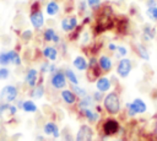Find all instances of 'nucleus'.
<instances>
[{
	"instance_id": "nucleus-1",
	"label": "nucleus",
	"mask_w": 157,
	"mask_h": 141,
	"mask_svg": "<svg viewBox=\"0 0 157 141\" xmlns=\"http://www.w3.org/2000/svg\"><path fill=\"white\" fill-rule=\"evenodd\" d=\"M103 109L112 116L118 115L121 110V102H120V96L117 91L107 92L103 99Z\"/></svg>"
},
{
	"instance_id": "nucleus-2",
	"label": "nucleus",
	"mask_w": 157,
	"mask_h": 141,
	"mask_svg": "<svg viewBox=\"0 0 157 141\" xmlns=\"http://www.w3.org/2000/svg\"><path fill=\"white\" fill-rule=\"evenodd\" d=\"M101 130H102V134L105 137H112V136H115L117 134L120 132L121 125L117 119L107 118V119L103 120V123L101 125Z\"/></svg>"
},
{
	"instance_id": "nucleus-3",
	"label": "nucleus",
	"mask_w": 157,
	"mask_h": 141,
	"mask_svg": "<svg viewBox=\"0 0 157 141\" xmlns=\"http://www.w3.org/2000/svg\"><path fill=\"white\" fill-rule=\"evenodd\" d=\"M20 97V90L15 85H6L0 90V101L2 103H15Z\"/></svg>"
},
{
	"instance_id": "nucleus-4",
	"label": "nucleus",
	"mask_w": 157,
	"mask_h": 141,
	"mask_svg": "<svg viewBox=\"0 0 157 141\" xmlns=\"http://www.w3.org/2000/svg\"><path fill=\"white\" fill-rule=\"evenodd\" d=\"M49 83H50L52 88H54V90H56V91H61V90L66 88V86H67V80H66V76H65V74H64V70L58 69L55 72L50 74Z\"/></svg>"
},
{
	"instance_id": "nucleus-5",
	"label": "nucleus",
	"mask_w": 157,
	"mask_h": 141,
	"mask_svg": "<svg viewBox=\"0 0 157 141\" xmlns=\"http://www.w3.org/2000/svg\"><path fill=\"white\" fill-rule=\"evenodd\" d=\"M132 67H134L132 66V61L129 58H121V59H119V61L117 64L115 71H117V75L120 78H126L130 75Z\"/></svg>"
},
{
	"instance_id": "nucleus-6",
	"label": "nucleus",
	"mask_w": 157,
	"mask_h": 141,
	"mask_svg": "<svg viewBox=\"0 0 157 141\" xmlns=\"http://www.w3.org/2000/svg\"><path fill=\"white\" fill-rule=\"evenodd\" d=\"M93 136H94V131L92 126L88 124H81L74 141H93Z\"/></svg>"
},
{
	"instance_id": "nucleus-7",
	"label": "nucleus",
	"mask_w": 157,
	"mask_h": 141,
	"mask_svg": "<svg viewBox=\"0 0 157 141\" xmlns=\"http://www.w3.org/2000/svg\"><path fill=\"white\" fill-rule=\"evenodd\" d=\"M29 22L34 29H42L43 28V26L45 23V18H44V15H43L40 9L29 10Z\"/></svg>"
},
{
	"instance_id": "nucleus-8",
	"label": "nucleus",
	"mask_w": 157,
	"mask_h": 141,
	"mask_svg": "<svg viewBox=\"0 0 157 141\" xmlns=\"http://www.w3.org/2000/svg\"><path fill=\"white\" fill-rule=\"evenodd\" d=\"M40 77H39V70L36 69V67H29L26 74H25V77H23V82L26 83V86L31 90L33 88L38 82H39Z\"/></svg>"
},
{
	"instance_id": "nucleus-9",
	"label": "nucleus",
	"mask_w": 157,
	"mask_h": 141,
	"mask_svg": "<svg viewBox=\"0 0 157 141\" xmlns=\"http://www.w3.org/2000/svg\"><path fill=\"white\" fill-rule=\"evenodd\" d=\"M78 113L88 121V124H98V121L101 120V113H98L97 110H93L92 108H86V109H81L78 110Z\"/></svg>"
},
{
	"instance_id": "nucleus-10",
	"label": "nucleus",
	"mask_w": 157,
	"mask_h": 141,
	"mask_svg": "<svg viewBox=\"0 0 157 141\" xmlns=\"http://www.w3.org/2000/svg\"><path fill=\"white\" fill-rule=\"evenodd\" d=\"M42 56L48 61H56L59 58V49L55 45H45L42 49Z\"/></svg>"
},
{
	"instance_id": "nucleus-11",
	"label": "nucleus",
	"mask_w": 157,
	"mask_h": 141,
	"mask_svg": "<svg viewBox=\"0 0 157 141\" xmlns=\"http://www.w3.org/2000/svg\"><path fill=\"white\" fill-rule=\"evenodd\" d=\"M60 98L67 105H74L78 101V97L74 93V91L71 88H64V90H61L60 91Z\"/></svg>"
},
{
	"instance_id": "nucleus-12",
	"label": "nucleus",
	"mask_w": 157,
	"mask_h": 141,
	"mask_svg": "<svg viewBox=\"0 0 157 141\" xmlns=\"http://www.w3.org/2000/svg\"><path fill=\"white\" fill-rule=\"evenodd\" d=\"M43 132L47 136H53L55 140H58L60 137V130L55 121H47L43 125Z\"/></svg>"
},
{
	"instance_id": "nucleus-13",
	"label": "nucleus",
	"mask_w": 157,
	"mask_h": 141,
	"mask_svg": "<svg viewBox=\"0 0 157 141\" xmlns=\"http://www.w3.org/2000/svg\"><path fill=\"white\" fill-rule=\"evenodd\" d=\"M94 83H96V88H97V91L103 92V93L109 92L110 88L113 87L110 78H109V77H105V76H101V77H98V78L96 80Z\"/></svg>"
},
{
	"instance_id": "nucleus-14",
	"label": "nucleus",
	"mask_w": 157,
	"mask_h": 141,
	"mask_svg": "<svg viewBox=\"0 0 157 141\" xmlns=\"http://www.w3.org/2000/svg\"><path fill=\"white\" fill-rule=\"evenodd\" d=\"M156 36H157L156 27L151 26L150 23H145L142 26V39H144V42H150V40L155 39Z\"/></svg>"
},
{
	"instance_id": "nucleus-15",
	"label": "nucleus",
	"mask_w": 157,
	"mask_h": 141,
	"mask_svg": "<svg viewBox=\"0 0 157 141\" xmlns=\"http://www.w3.org/2000/svg\"><path fill=\"white\" fill-rule=\"evenodd\" d=\"M98 66L102 70V72H109L113 69V60L108 55H101L98 58Z\"/></svg>"
},
{
	"instance_id": "nucleus-16",
	"label": "nucleus",
	"mask_w": 157,
	"mask_h": 141,
	"mask_svg": "<svg viewBox=\"0 0 157 141\" xmlns=\"http://www.w3.org/2000/svg\"><path fill=\"white\" fill-rule=\"evenodd\" d=\"M44 94H45V87H44L43 80L40 78L39 82H38L33 88H31L29 96H31L33 99H40V98H43Z\"/></svg>"
},
{
	"instance_id": "nucleus-17",
	"label": "nucleus",
	"mask_w": 157,
	"mask_h": 141,
	"mask_svg": "<svg viewBox=\"0 0 157 141\" xmlns=\"http://www.w3.org/2000/svg\"><path fill=\"white\" fill-rule=\"evenodd\" d=\"M101 75H102V70L99 69L98 65L88 66V69L86 70V78L88 80V82H96V80L101 77Z\"/></svg>"
},
{
	"instance_id": "nucleus-18",
	"label": "nucleus",
	"mask_w": 157,
	"mask_h": 141,
	"mask_svg": "<svg viewBox=\"0 0 157 141\" xmlns=\"http://www.w3.org/2000/svg\"><path fill=\"white\" fill-rule=\"evenodd\" d=\"M132 48H134L136 55H137L140 59L146 60V61L150 60V53H148V50H147V47H145V44H142V43H135V45H134Z\"/></svg>"
},
{
	"instance_id": "nucleus-19",
	"label": "nucleus",
	"mask_w": 157,
	"mask_h": 141,
	"mask_svg": "<svg viewBox=\"0 0 157 141\" xmlns=\"http://www.w3.org/2000/svg\"><path fill=\"white\" fill-rule=\"evenodd\" d=\"M94 105H96V102L93 101L92 96H90V94H87L83 98H78V101L76 103V107H77L78 110L86 109V108H93Z\"/></svg>"
},
{
	"instance_id": "nucleus-20",
	"label": "nucleus",
	"mask_w": 157,
	"mask_h": 141,
	"mask_svg": "<svg viewBox=\"0 0 157 141\" xmlns=\"http://www.w3.org/2000/svg\"><path fill=\"white\" fill-rule=\"evenodd\" d=\"M1 110H2V116L13 118L17 114L18 108L15 105V103H2L1 104Z\"/></svg>"
},
{
	"instance_id": "nucleus-21",
	"label": "nucleus",
	"mask_w": 157,
	"mask_h": 141,
	"mask_svg": "<svg viewBox=\"0 0 157 141\" xmlns=\"http://www.w3.org/2000/svg\"><path fill=\"white\" fill-rule=\"evenodd\" d=\"M72 66L78 71H86L88 69V61L83 55H77L72 60Z\"/></svg>"
},
{
	"instance_id": "nucleus-22",
	"label": "nucleus",
	"mask_w": 157,
	"mask_h": 141,
	"mask_svg": "<svg viewBox=\"0 0 157 141\" xmlns=\"http://www.w3.org/2000/svg\"><path fill=\"white\" fill-rule=\"evenodd\" d=\"M59 11H60V6H59V4L55 0H50V1L47 2V5H45V13L48 16L54 17V16H56L59 13Z\"/></svg>"
},
{
	"instance_id": "nucleus-23",
	"label": "nucleus",
	"mask_w": 157,
	"mask_h": 141,
	"mask_svg": "<svg viewBox=\"0 0 157 141\" xmlns=\"http://www.w3.org/2000/svg\"><path fill=\"white\" fill-rule=\"evenodd\" d=\"M132 107L136 112V114H145L147 110V104L144 102V99L141 98H134L132 99Z\"/></svg>"
},
{
	"instance_id": "nucleus-24",
	"label": "nucleus",
	"mask_w": 157,
	"mask_h": 141,
	"mask_svg": "<svg viewBox=\"0 0 157 141\" xmlns=\"http://www.w3.org/2000/svg\"><path fill=\"white\" fill-rule=\"evenodd\" d=\"M7 53H9V56H10L11 65H13L16 67H18V66L22 65V58H21L20 53L16 49H10V50H7Z\"/></svg>"
},
{
	"instance_id": "nucleus-25",
	"label": "nucleus",
	"mask_w": 157,
	"mask_h": 141,
	"mask_svg": "<svg viewBox=\"0 0 157 141\" xmlns=\"http://www.w3.org/2000/svg\"><path fill=\"white\" fill-rule=\"evenodd\" d=\"M22 110L25 113L33 114V113H37L38 112V105L34 103L33 99H25L23 101V105H22Z\"/></svg>"
},
{
	"instance_id": "nucleus-26",
	"label": "nucleus",
	"mask_w": 157,
	"mask_h": 141,
	"mask_svg": "<svg viewBox=\"0 0 157 141\" xmlns=\"http://www.w3.org/2000/svg\"><path fill=\"white\" fill-rule=\"evenodd\" d=\"M64 74H65L66 80L69 81L70 85H78V77L76 76V74L74 72L72 69H70V67H65V69H64Z\"/></svg>"
},
{
	"instance_id": "nucleus-27",
	"label": "nucleus",
	"mask_w": 157,
	"mask_h": 141,
	"mask_svg": "<svg viewBox=\"0 0 157 141\" xmlns=\"http://www.w3.org/2000/svg\"><path fill=\"white\" fill-rule=\"evenodd\" d=\"M55 34H56L55 29H54L53 27H48V28H45V29L43 31L42 37H43V40H44V42H47V43H52V42H53V38H54Z\"/></svg>"
},
{
	"instance_id": "nucleus-28",
	"label": "nucleus",
	"mask_w": 157,
	"mask_h": 141,
	"mask_svg": "<svg viewBox=\"0 0 157 141\" xmlns=\"http://www.w3.org/2000/svg\"><path fill=\"white\" fill-rule=\"evenodd\" d=\"M70 88L74 91V93H75L78 98H83V97H86V96L88 94V91H87L86 88H82V87L78 86V85H70Z\"/></svg>"
},
{
	"instance_id": "nucleus-29",
	"label": "nucleus",
	"mask_w": 157,
	"mask_h": 141,
	"mask_svg": "<svg viewBox=\"0 0 157 141\" xmlns=\"http://www.w3.org/2000/svg\"><path fill=\"white\" fill-rule=\"evenodd\" d=\"M60 27H61L63 32H65V33H70V32H72V27H71V23H70V18H69V16L64 17V18L60 21Z\"/></svg>"
},
{
	"instance_id": "nucleus-30",
	"label": "nucleus",
	"mask_w": 157,
	"mask_h": 141,
	"mask_svg": "<svg viewBox=\"0 0 157 141\" xmlns=\"http://www.w3.org/2000/svg\"><path fill=\"white\" fill-rule=\"evenodd\" d=\"M9 65H11L9 53L7 50H1L0 51V66H9Z\"/></svg>"
},
{
	"instance_id": "nucleus-31",
	"label": "nucleus",
	"mask_w": 157,
	"mask_h": 141,
	"mask_svg": "<svg viewBox=\"0 0 157 141\" xmlns=\"http://www.w3.org/2000/svg\"><path fill=\"white\" fill-rule=\"evenodd\" d=\"M90 42H91V34L88 33V31H83L81 34H80V43L82 47H87L90 45Z\"/></svg>"
},
{
	"instance_id": "nucleus-32",
	"label": "nucleus",
	"mask_w": 157,
	"mask_h": 141,
	"mask_svg": "<svg viewBox=\"0 0 157 141\" xmlns=\"http://www.w3.org/2000/svg\"><path fill=\"white\" fill-rule=\"evenodd\" d=\"M11 76V70L9 66H0V81H6Z\"/></svg>"
},
{
	"instance_id": "nucleus-33",
	"label": "nucleus",
	"mask_w": 157,
	"mask_h": 141,
	"mask_svg": "<svg viewBox=\"0 0 157 141\" xmlns=\"http://www.w3.org/2000/svg\"><path fill=\"white\" fill-rule=\"evenodd\" d=\"M146 16H147L151 21L157 22V6L147 7V10H146Z\"/></svg>"
},
{
	"instance_id": "nucleus-34",
	"label": "nucleus",
	"mask_w": 157,
	"mask_h": 141,
	"mask_svg": "<svg viewBox=\"0 0 157 141\" xmlns=\"http://www.w3.org/2000/svg\"><path fill=\"white\" fill-rule=\"evenodd\" d=\"M114 54H115V58H117V59L125 58V56L128 55V49H126V47H124V45H118V47H117V51H115Z\"/></svg>"
},
{
	"instance_id": "nucleus-35",
	"label": "nucleus",
	"mask_w": 157,
	"mask_h": 141,
	"mask_svg": "<svg viewBox=\"0 0 157 141\" xmlns=\"http://www.w3.org/2000/svg\"><path fill=\"white\" fill-rule=\"evenodd\" d=\"M21 39H22L25 43L32 40V39H33V31H32V29H25V31H22V33H21Z\"/></svg>"
},
{
	"instance_id": "nucleus-36",
	"label": "nucleus",
	"mask_w": 157,
	"mask_h": 141,
	"mask_svg": "<svg viewBox=\"0 0 157 141\" xmlns=\"http://www.w3.org/2000/svg\"><path fill=\"white\" fill-rule=\"evenodd\" d=\"M104 93L103 92H99V91H94L93 93H92V98H93V101L96 102V104H99L101 102H103V99H104Z\"/></svg>"
},
{
	"instance_id": "nucleus-37",
	"label": "nucleus",
	"mask_w": 157,
	"mask_h": 141,
	"mask_svg": "<svg viewBox=\"0 0 157 141\" xmlns=\"http://www.w3.org/2000/svg\"><path fill=\"white\" fill-rule=\"evenodd\" d=\"M87 9H88V5H87V1L86 0H80L78 1V5H77V11L78 13L83 15L87 12Z\"/></svg>"
},
{
	"instance_id": "nucleus-38",
	"label": "nucleus",
	"mask_w": 157,
	"mask_h": 141,
	"mask_svg": "<svg viewBox=\"0 0 157 141\" xmlns=\"http://www.w3.org/2000/svg\"><path fill=\"white\" fill-rule=\"evenodd\" d=\"M125 110H126L128 116H130V118H134L135 115H137L136 112H135V109H134V107H132V103L131 102L125 103Z\"/></svg>"
},
{
	"instance_id": "nucleus-39",
	"label": "nucleus",
	"mask_w": 157,
	"mask_h": 141,
	"mask_svg": "<svg viewBox=\"0 0 157 141\" xmlns=\"http://www.w3.org/2000/svg\"><path fill=\"white\" fill-rule=\"evenodd\" d=\"M87 1V5L90 9L92 10H98L101 7V1L102 0H86Z\"/></svg>"
},
{
	"instance_id": "nucleus-40",
	"label": "nucleus",
	"mask_w": 157,
	"mask_h": 141,
	"mask_svg": "<svg viewBox=\"0 0 157 141\" xmlns=\"http://www.w3.org/2000/svg\"><path fill=\"white\" fill-rule=\"evenodd\" d=\"M49 65L50 63L47 60L44 63H40V66H39V72L40 74H49Z\"/></svg>"
},
{
	"instance_id": "nucleus-41",
	"label": "nucleus",
	"mask_w": 157,
	"mask_h": 141,
	"mask_svg": "<svg viewBox=\"0 0 157 141\" xmlns=\"http://www.w3.org/2000/svg\"><path fill=\"white\" fill-rule=\"evenodd\" d=\"M117 47H118L117 44H114V43H112V42H110V43H108L107 49H108L109 51H112V53H115V51H117Z\"/></svg>"
},
{
	"instance_id": "nucleus-42",
	"label": "nucleus",
	"mask_w": 157,
	"mask_h": 141,
	"mask_svg": "<svg viewBox=\"0 0 157 141\" xmlns=\"http://www.w3.org/2000/svg\"><path fill=\"white\" fill-rule=\"evenodd\" d=\"M23 101H25V99H23V98H20V97H18V98H17V99L15 101V105H16V107H17L18 109H21V110H22V105H23Z\"/></svg>"
},
{
	"instance_id": "nucleus-43",
	"label": "nucleus",
	"mask_w": 157,
	"mask_h": 141,
	"mask_svg": "<svg viewBox=\"0 0 157 141\" xmlns=\"http://www.w3.org/2000/svg\"><path fill=\"white\" fill-rule=\"evenodd\" d=\"M145 4H146V7H153V6H157V0H145Z\"/></svg>"
},
{
	"instance_id": "nucleus-44",
	"label": "nucleus",
	"mask_w": 157,
	"mask_h": 141,
	"mask_svg": "<svg viewBox=\"0 0 157 141\" xmlns=\"http://www.w3.org/2000/svg\"><path fill=\"white\" fill-rule=\"evenodd\" d=\"M34 141H47V139L43 136V135H37L34 137Z\"/></svg>"
},
{
	"instance_id": "nucleus-45",
	"label": "nucleus",
	"mask_w": 157,
	"mask_h": 141,
	"mask_svg": "<svg viewBox=\"0 0 157 141\" xmlns=\"http://www.w3.org/2000/svg\"><path fill=\"white\" fill-rule=\"evenodd\" d=\"M1 104H2V102L0 101V118H2V110H1Z\"/></svg>"
},
{
	"instance_id": "nucleus-46",
	"label": "nucleus",
	"mask_w": 157,
	"mask_h": 141,
	"mask_svg": "<svg viewBox=\"0 0 157 141\" xmlns=\"http://www.w3.org/2000/svg\"><path fill=\"white\" fill-rule=\"evenodd\" d=\"M114 141H124V140H123V139H115Z\"/></svg>"
},
{
	"instance_id": "nucleus-47",
	"label": "nucleus",
	"mask_w": 157,
	"mask_h": 141,
	"mask_svg": "<svg viewBox=\"0 0 157 141\" xmlns=\"http://www.w3.org/2000/svg\"><path fill=\"white\" fill-rule=\"evenodd\" d=\"M38 1H39V2H44L45 0H38Z\"/></svg>"
},
{
	"instance_id": "nucleus-48",
	"label": "nucleus",
	"mask_w": 157,
	"mask_h": 141,
	"mask_svg": "<svg viewBox=\"0 0 157 141\" xmlns=\"http://www.w3.org/2000/svg\"><path fill=\"white\" fill-rule=\"evenodd\" d=\"M56 141H60V140H56Z\"/></svg>"
}]
</instances>
